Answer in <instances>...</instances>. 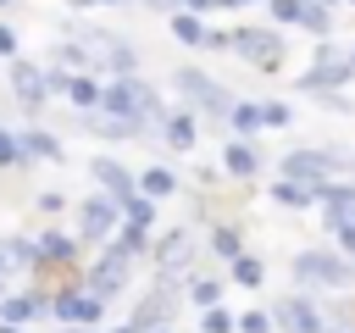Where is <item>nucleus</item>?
<instances>
[{
    "instance_id": "1",
    "label": "nucleus",
    "mask_w": 355,
    "mask_h": 333,
    "mask_svg": "<svg viewBox=\"0 0 355 333\" xmlns=\"http://www.w3.org/2000/svg\"><path fill=\"white\" fill-rule=\"evenodd\" d=\"M100 111H105V117H116V122H133L139 133H144V128H161V117H166L161 94H155L144 78L105 83V94H100Z\"/></svg>"
},
{
    "instance_id": "2",
    "label": "nucleus",
    "mask_w": 355,
    "mask_h": 333,
    "mask_svg": "<svg viewBox=\"0 0 355 333\" xmlns=\"http://www.w3.org/2000/svg\"><path fill=\"white\" fill-rule=\"evenodd\" d=\"M128 278H133V261H128V255H116V250L105 244V250H94V255H89V266H83V278H78V283H83L100 305H111V300L128 289Z\"/></svg>"
},
{
    "instance_id": "3",
    "label": "nucleus",
    "mask_w": 355,
    "mask_h": 333,
    "mask_svg": "<svg viewBox=\"0 0 355 333\" xmlns=\"http://www.w3.org/2000/svg\"><path fill=\"white\" fill-rule=\"evenodd\" d=\"M116 228H122L116 200H105V194H83L78 200V244L83 250H105L116 239Z\"/></svg>"
},
{
    "instance_id": "4",
    "label": "nucleus",
    "mask_w": 355,
    "mask_h": 333,
    "mask_svg": "<svg viewBox=\"0 0 355 333\" xmlns=\"http://www.w3.org/2000/svg\"><path fill=\"white\" fill-rule=\"evenodd\" d=\"M178 94L194 105V111H205V117H216V122H227V111H233V94L211 78V72H200V67H178Z\"/></svg>"
},
{
    "instance_id": "5",
    "label": "nucleus",
    "mask_w": 355,
    "mask_h": 333,
    "mask_svg": "<svg viewBox=\"0 0 355 333\" xmlns=\"http://www.w3.org/2000/svg\"><path fill=\"white\" fill-rule=\"evenodd\" d=\"M39 278V255H33V233H6L0 239V300L17 294L22 283Z\"/></svg>"
},
{
    "instance_id": "6",
    "label": "nucleus",
    "mask_w": 355,
    "mask_h": 333,
    "mask_svg": "<svg viewBox=\"0 0 355 333\" xmlns=\"http://www.w3.org/2000/svg\"><path fill=\"white\" fill-rule=\"evenodd\" d=\"M349 278H355V266L333 250H300L294 255V283H305V289H344Z\"/></svg>"
},
{
    "instance_id": "7",
    "label": "nucleus",
    "mask_w": 355,
    "mask_h": 333,
    "mask_svg": "<svg viewBox=\"0 0 355 333\" xmlns=\"http://www.w3.org/2000/svg\"><path fill=\"white\" fill-rule=\"evenodd\" d=\"M50 316H55L61 327H100V322H105V305L72 278V283H61V289L50 294Z\"/></svg>"
},
{
    "instance_id": "8",
    "label": "nucleus",
    "mask_w": 355,
    "mask_h": 333,
    "mask_svg": "<svg viewBox=\"0 0 355 333\" xmlns=\"http://www.w3.org/2000/svg\"><path fill=\"white\" fill-rule=\"evenodd\" d=\"M6 89H11V100H17L28 117H39V111L50 105V94H44V61H28V56L6 61Z\"/></svg>"
},
{
    "instance_id": "9",
    "label": "nucleus",
    "mask_w": 355,
    "mask_h": 333,
    "mask_svg": "<svg viewBox=\"0 0 355 333\" xmlns=\"http://www.w3.org/2000/svg\"><path fill=\"white\" fill-rule=\"evenodd\" d=\"M227 50H239L250 67H261V72H277L283 67V39L272 33V28H239V33H227Z\"/></svg>"
},
{
    "instance_id": "10",
    "label": "nucleus",
    "mask_w": 355,
    "mask_h": 333,
    "mask_svg": "<svg viewBox=\"0 0 355 333\" xmlns=\"http://www.w3.org/2000/svg\"><path fill=\"white\" fill-rule=\"evenodd\" d=\"M344 161H349L344 150H288V155H283V178L322 189V183H327V172H333V166H344Z\"/></svg>"
},
{
    "instance_id": "11",
    "label": "nucleus",
    "mask_w": 355,
    "mask_h": 333,
    "mask_svg": "<svg viewBox=\"0 0 355 333\" xmlns=\"http://www.w3.org/2000/svg\"><path fill=\"white\" fill-rule=\"evenodd\" d=\"M33 255H39V272H72L78 255H83V244L67 239L61 228H44V233H33Z\"/></svg>"
},
{
    "instance_id": "12",
    "label": "nucleus",
    "mask_w": 355,
    "mask_h": 333,
    "mask_svg": "<svg viewBox=\"0 0 355 333\" xmlns=\"http://www.w3.org/2000/svg\"><path fill=\"white\" fill-rule=\"evenodd\" d=\"M89 178H94V183H100V194H105V200H116V205H122L128 194H139V178H133L116 155H94V161H89Z\"/></svg>"
},
{
    "instance_id": "13",
    "label": "nucleus",
    "mask_w": 355,
    "mask_h": 333,
    "mask_svg": "<svg viewBox=\"0 0 355 333\" xmlns=\"http://www.w3.org/2000/svg\"><path fill=\"white\" fill-rule=\"evenodd\" d=\"M39 316H50V289H17V294L0 300V322L6 327H28Z\"/></svg>"
},
{
    "instance_id": "14",
    "label": "nucleus",
    "mask_w": 355,
    "mask_h": 333,
    "mask_svg": "<svg viewBox=\"0 0 355 333\" xmlns=\"http://www.w3.org/2000/svg\"><path fill=\"white\" fill-rule=\"evenodd\" d=\"M172 311H178V294H166V289H150L133 311H128V327L133 333H155V327H172Z\"/></svg>"
},
{
    "instance_id": "15",
    "label": "nucleus",
    "mask_w": 355,
    "mask_h": 333,
    "mask_svg": "<svg viewBox=\"0 0 355 333\" xmlns=\"http://www.w3.org/2000/svg\"><path fill=\"white\" fill-rule=\"evenodd\" d=\"M272 327H283V333H327V327H322V311H316L305 294L277 300V305H272Z\"/></svg>"
},
{
    "instance_id": "16",
    "label": "nucleus",
    "mask_w": 355,
    "mask_h": 333,
    "mask_svg": "<svg viewBox=\"0 0 355 333\" xmlns=\"http://www.w3.org/2000/svg\"><path fill=\"white\" fill-rule=\"evenodd\" d=\"M17 150H22V166H33V161H61L67 150H61V133H50V128H17Z\"/></svg>"
},
{
    "instance_id": "17",
    "label": "nucleus",
    "mask_w": 355,
    "mask_h": 333,
    "mask_svg": "<svg viewBox=\"0 0 355 333\" xmlns=\"http://www.w3.org/2000/svg\"><path fill=\"white\" fill-rule=\"evenodd\" d=\"M349 78V56H338V50H322L316 56V67L300 78V89H338Z\"/></svg>"
},
{
    "instance_id": "18",
    "label": "nucleus",
    "mask_w": 355,
    "mask_h": 333,
    "mask_svg": "<svg viewBox=\"0 0 355 333\" xmlns=\"http://www.w3.org/2000/svg\"><path fill=\"white\" fill-rule=\"evenodd\" d=\"M316 200H322V211H327V222H333V228L355 222V189H349V183H322V189H316Z\"/></svg>"
},
{
    "instance_id": "19",
    "label": "nucleus",
    "mask_w": 355,
    "mask_h": 333,
    "mask_svg": "<svg viewBox=\"0 0 355 333\" xmlns=\"http://www.w3.org/2000/svg\"><path fill=\"white\" fill-rule=\"evenodd\" d=\"M100 94H105V83H100L94 72H78V78L67 83V100L78 105V117H94V111H100Z\"/></svg>"
},
{
    "instance_id": "20",
    "label": "nucleus",
    "mask_w": 355,
    "mask_h": 333,
    "mask_svg": "<svg viewBox=\"0 0 355 333\" xmlns=\"http://www.w3.org/2000/svg\"><path fill=\"white\" fill-rule=\"evenodd\" d=\"M50 61H55V67H67L72 78H78V72H94V56H89V44H78L72 33H67V39L50 50Z\"/></svg>"
},
{
    "instance_id": "21",
    "label": "nucleus",
    "mask_w": 355,
    "mask_h": 333,
    "mask_svg": "<svg viewBox=\"0 0 355 333\" xmlns=\"http://www.w3.org/2000/svg\"><path fill=\"white\" fill-rule=\"evenodd\" d=\"M139 194L155 205V200H172L178 194V172H166V166H144L139 172Z\"/></svg>"
},
{
    "instance_id": "22",
    "label": "nucleus",
    "mask_w": 355,
    "mask_h": 333,
    "mask_svg": "<svg viewBox=\"0 0 355 333\" xmlns=\"http://www.w3.org/2000/svg\"><path fill=\"white\" fill-rule=\"evenodd\" d=\"M222 166H227L233 178H255V166H261V155H255V144H250V139H233V144L222 150Z\"/></svg>"
},
{
    "instance_id": "23",
    "label": "nucleus",
    "mask_w": 355,
    "mask_h": 333,
    "mask_svg": "<svg viewBox=\"0 0 355 333\" xmlns=\"http://www.w3.org/2000/svg\"><path fill=\"white\" fill-rule=\"evenodd\" d=\"M183 294H189L200 311H211V305H222V278H211V272H189Z\"/></svg>"
},
{
    "instance_id": "24",
    "label": "nucleus",
    "mask_w": 355,
    "mask_h": 333,
    "mask_svg": "<svg viewBox=\"0 0 355 333\" xmlns=\"http://www.w3.org/2000/svg\"><path fill=\"white\" fill-rule=\"evenodd\" d=\"M78 128H83V133H94V139H133V133H139L133 122H116V117H105V111L78 117Z\"/></svg>"
},
{
    "instance_id": "25",
    "label": "nucleus",
    "mask_w": 355,
    "mask_h": 333,
    "mask_svg": "<svg viewBox=\"0 0 355 333\" xmlns=\"http://www.w3.org/2000/svg\"><path fill=\"white\" fill-rule=\"evenodd\" d=\"M161 139H166L172 150H194V117H189V111H178V117H161Z\"/></svg>"
},
{
    "instance_id": "26",
    "label": "nucleus",
    "mask_w": 355,
    "mask_h": 333,
    "mask_svg": "<svg viewBox=\"0 0 355 333\" xmlns=\"http://www.w3.org/2000/svg\"><path fill=\"white\" fill-rule=\"evenodd\" d=\"M272 200L288 205V211H300V205L316 200V189H311V183H294V178H277V183H272Z\"/></svg>"
},
{
    "instance_id": "27",
    "label": "nucleus",
    "mask_w": 355,
    "mask_h": 333,
    "mask_svg": "<svg viewBox=\"0 0 355 333\" xmlns=\"http://www.w3.org/2000/svg\"><path fill=\"white\" fill-rule=\"evenodd\" d=\"M111 250H116V255H128V261H139V255H150V233L122 222V228H116V239H111Z\"/></svg>"
},
{
    "instance_id": "28",
    "label": "nucleus",
    "mask_w": 355,
    "mask_h": 333,
    "mask_svg": "<svg viewBox=\"0 0 355 333\" xmlns=\"http://www.w3.org/2000/svg\"><path fill=\"white\" fill-rule=\"evenodd\" d=\"M172 33H178L183 44H211V28H205L194 11H172Z\"/></svg>"
},
{
    "instance_id": "29",
    "label": "nucleus",
    "mask_w": 355,
    "mask_h": 333,
    "mask_svg": "<svg viewBox=\"0 0 355 333\" xmlns=\"http://www.w3.org/2000/svg\"><path fill=\"white\" fill-rule=\"evenodd\" d=\"M227 128L250 139V133L261 128V105H255V100H233V111H227Z\"/></svg>"
},
{
    "instance_id": "30",
    "label": "nucleus",
    "mask_w": 355,
    "mask_h": 333,
    "mask_svg": "<svg viewBox=\"0 0 355 333\" xmlns=\"http://www.w3.org/2000/svg\"><path fill=\"white\" fill-rule=\"evenodd\" d=\"M116 211H122V222H128V228H144V233H150V222H155V205H150L144 194H128Z\"/></svg>"
},
{
    "instance_id": "31",
    "label": "nucleus",
    "mask_w": 355,
    "mask_h": 333,
    "mask_svg": "<svg viewBox=\"0 0 355 333\" xmlns=\"http://www.w3.org/2000/svg\"><path fill=\"white\" fill-rule=\"evenodd\" d=\"M211 250H216V255L233 266V261L244 255V244H239V228H216V233H211Z\"/></svg>"
},
{
    "instance_id": "32",
    "label": "nucleus",
    "mask_w": 355,
    "mask_h": 333,
    "mask_svg": "<svg viewBox=\"0 0 355 333\" xmlns=\"http://www.w3.org/2000/svg\"><path fill=\"white\" fill-rule=\"evenodd\" d=\"M200 333H239V316H227L222 305H211V311L200 316Z\"/></svg>"
},
{
    "instance_id": "33",
    "label": "nucleus",
    "mask_w": 355,
    "mask_h": 333,
    "mask_svg": "<svg viewBox=\"0 0 355 333\" xmlns=\"http://www.w3.org/2000/svg\"><path fill=\"white\" fill-rule=\"evenodd\" d=\"M233 283L261 289V261H255V255H239V261H233Z\"/></svg>"
},
{
    "instance_id": "34",
    "label": "nucleus",
    "mask_w": 355,
    "mask_h": 333,
    "mask_svg": "<svg viewBox=\"0 0 355 333\" xmlns=\"http://www.w3.org/2000/svg\"><path fill=\"white\" fill-rule=\"evenodd\" d=\"M300 22H305L311 33H327V28H333V11H327V6H311V0H305V11H300Z\"/></svg>"
},
{
    "instance_id": "35",
    "label": "nucleus",
    "mask_w": 355,
    "mask_h": 333,
    "mask_svg": "<svg viewBox=\"0 0 355 333\" xmlns=\"http://www.w3.org/2000/svg\"><path fill=\"white\" fill-rule=\"evenodd\" d=\"M67 83H72V72L55 67V61H44V94H67Z\"/></svg>"
},
{
    "instance_id": "36",
    "label": "nucleus",
    "mask_w": 355,
    "mask_h": 333,
    "mask_svg": "<svg viewBox=\"0 0 355 333\" xmlns=\"http://www.w3.org/2000/svg\"><path fill=\"white\" fill-rule=\"evenodd\" d=\"M61 205H67V194H61V189H44V194H33V211H39V216H61Z\"/></svg>"
},
{
    "instance_id": "37",
    "label": "nucleus",
    "mask_w": 355,
    "mask_h": 333,
    "mask_svg": "<svg viewBox=\"0 0 355 333\" xmlns=\"http://www.w3.org/2000/svg\"><path fill=\"white\" fill-rule=\"evenodd\" d=\"M239 333H277L272 327V311H244L239 316Z\"/></svg>"
},
{
    "instance_id": "38",
    "label": "nucleus",
    "mask_w": 355,
    "mask_h": 333,
    "mask_svg": "<svg viewBox=\"0 0 355 333\" xmlns=\"http://www.w3.org/2000/svg\"><path fill=\"white\" fill-rule=\"evenodd\" d=\"M17 56H22V39L11 22H0V61H17Z\"/></svg>"
},
{
    "instance_id": "39",
    "label": "nucleus",
    "mask_w": 355,
    "mask_h": 333,
    "mask_svg": "<svg viewBox=\"0 0 355 333\" xmlns=\"http://www.w3.org/2000/svg\"><path fill=\"white\" fill-rule=\"evenodd\" d=\"M283 122H288V105L266 100V105H261V128H283Z\"/></svg>"
},
{
    "instance_id": "40",
    "label": "nucleus",
    "mask_w": 355,
    "mask_h": 333,
    "mask_svg": "<svg viewBox=\"0 0 355 333\" xmlns=\"http://www.w3.org/2000/svg\"><path fill=\"white\" fill-rule=\"evenodd\" d=\"M272 6V17H283V22H300V11H305V0H266Z\"/></svg>"
},
{
    "instance_id": "41",
    "label": "nucleus",
    "mask_w": 355,
    "mask_h": 333,
    "mask_svg": "<svg viewBox=\"0 0 355 333\" xmlns=\"http://www.w3.org/2000/svg\"><path fill=\"white\" fill-rule=\"evenodd\" d=\"M333 239H338V250H344V261H355V222H344V228H333Z\"/></svg>"
},
{
    "instance_id": "42",
    "label": "nucleus",
    "mask_w": 355,
    "mask_h": 333,
    "mask_svg": "<svg viewBox=\"0 0 355 333\" xmlns=\"http://www.w3.org/2000/svg\"><path fill=\"white\" fill-rule=\"evenodd\" d=\"M144 6H155V11H183V0H144Z\"/></svg>"
},
{
    "instance_id": "43",
    "label": "nucleus",
    "mask_w": 355,
    "mask_h": 333,
    "mask_svg": "<svg viewBox=\"0 0 355 333\" xmlns=\"http://www.w3.org/2000/svg\"><path fill=\"white\" fill-rule=\"evenodd\" d=\"M205 6H222V0H183V11H205Z\"/></svg>"
},
{
    "instance_id": "44",
    "label": "nucleus",
    "mask_w": 355,
    "mask_h": 333,
    "mask_svg": "<svg viewBox=\"0 0 355 333\" xmlns=\"http://www.w3.org/2000/svg\"><path fill=\"white\" fill-rule=\"evenodd\" d=\"M61 333H105V327H61Z\"/></svg>"
},
{
    "instance_id": "45",
    "label": "nucleus",
    "mask_w": 355,
    "mask_h": 333,
    "mask_svg": "<svg viewBox=\"0 0 355 333\" xmlns=\"http://www.w3.org/2000/svg\"><path fill=\"white\" fill-rule=\"evenodd\" d=\"M0 333H22V327H6V322H0Z\"/></svg>"
},
{
    "instance_id": "46",
    "label": "nucleus",
    "mask_w": 355,
    "mask_h": 333,
    "mask_svg": "<svg viewBox=\"0 0 355 333\" xmlns=\"http://www.w3.org/2000/svg\"><path fill=\"white\" fill-rule=\"evenodd\" d=\"M11 6H17V0H0V11H11Z\"/></svg>"
},
{
    "instance_id": "47",
    "label": "nucleus",
    "mask_w": 355,
    "mask_h": 333,
    "mask_svg": "<svg viewBox=\"0 0 355 333\" xmlns=\"http://www.w3.org/2000/svg\"><path fill=\"white\" fill-rule=\"evenodd\" d=\"M222 6H244V0H222Z\"/></svg>"
},
{
    "instance_id": "48",
    "label": "nucleus",
    "mask_w": 355,
    "mask_h": 333,
    "mask_svg": "<svg viewBox=\"0 0 355 333\" xmlns=\"http://www.w3.org/2000/svg\"><path fill=\"white\" fill-rule=\"evenodd\" d=\"M349 72H355V56H349Z\"/></svg>"
},
{
    "instance_id": "49",
    "label": "nucleus",
    "mask_w": 355,
    "mask_h": 333,
    "mask_svg": "<svg viewBox=\"0 0 355 333\" xmlns=\"http://www.w3.org/2000/svg\"><path fill=\"white\" fill-rule=\"evenodd\" d=\"M155 333H172V327H155Z\"/></svg>"
},
{
    "instance_id": "50",
    "label": "nucleus",
    "mask_w": 355,
    "mask_h": 333,
    "mask_svg": "<svg viewBox=\"0 0 355 333\" xmlns=\"http://www.w3.org/2000/svg\"><path fill=\"white\" fill-rule=\"evenodd\" d=\"M327 333H344V327H327Z\"/></svg>"
}]
</instances>
